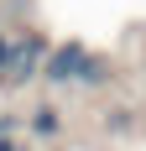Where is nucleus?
Segmentation results:
<instances>
[{
  "label": "nucleus",
  "instance_id": "nucleus-5",
  "mask_svg": "<svg viewBox=\"0 0 146 151\" xmlns=\"http://www.w3.org/2000/svg\"><path fill=\"white\" fill-rule=\"evenodd\" d=\"M0 73H5V37H0Z\"/></svg>",
  "mask_w": 146,
  "mask_h": 151
},
{
  "label": "nucleus",
  "instance_id": "nucleus-2",
  "mask_svg": "<svg viewBox=\"0 0 146 151\" xmlns=\"http://www.w3.org/2000/svg\"><path fill=\"white\" fill-rule=\"evenodd\" d=\"M42 52H47L42 37H26V42L5 47V68H11L16 78H31V73H37V63H42Z\"/></svg>",
  "mask_w": 146,
  "mask_h": 151
},
{
  "label": "nucleus",
  "instance_id": "nucleus-3",
  "mask_svg": "<svg viewBox=\"0 0 146 151\" xmlns=\"http://www.w3.org/2000/svg\"><path fill=\"white\" fill-rule=\"evenodd\" d=\"M31 130H37V136H58V109H37Z\"/></svg>",
  "mask_w": 146,
  "mask_h": 151
},
{
  "label": "nucleus",
  "instance_id": "nucleus-4",
  "mask_svg": "<svg viewBox=\"0 0 146 151\" xmlns=\"http://www.w3.org/2000/svg\"><path fill=\"white\" fill-rule=\"evenodd\" d=\"M0 151H16V141H11V136H0Z\"/></svg>",
  "mask_w": 146,
  "mask_h": 151
},
{
  "label": "nucleus",
  "instance_id": "nucleus-1",
  "mask_svg": "<svg viewBox=\"0 0 146 151\" xmlns=\"http://www.w3.org/2000/svg\"><path fill=\"white\" fill-rule=\"evenodd\" d=\"M42 73L52 78V83H73V78H78V83H94V78H99V63L89 58L78 42H68V47H58V52L47 58Z\"/></svg>",
  "mask_w": 146,
  "mask_h": 151
}]
</instances>
